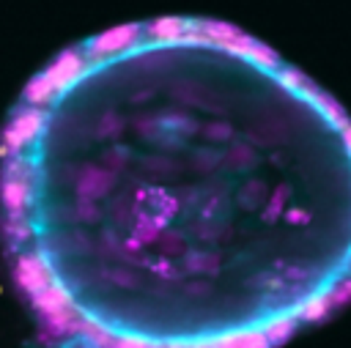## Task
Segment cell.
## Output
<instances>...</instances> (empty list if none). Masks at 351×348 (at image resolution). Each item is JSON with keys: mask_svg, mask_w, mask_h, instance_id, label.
<instances>
[{"mask_svg": "<svg viewBox=\"0 0 351 348\" xmlns=\"http://www.w3.org/2000/svg\"><path fill=\"white\" fill-rule=\"evenodd\" d=\"M0 206L22 288L90 348H269L351 293V118L219 22L58 55L5 123Z\"/></svg>", "mask_w": 351, "mask_h": 348, "instance_id": "6da1fadb", "label": "cell"}]
</instances>
